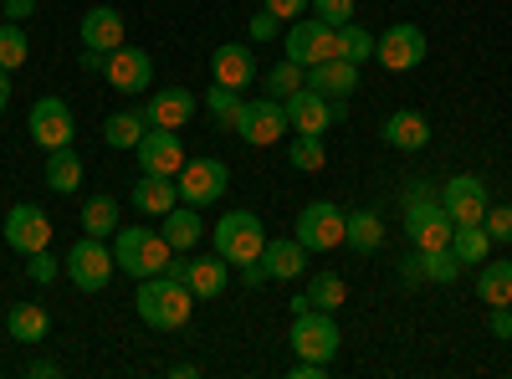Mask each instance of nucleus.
Returning a JSON list of instances; mask_svg holds the SVG:
<instances>
[{
    "label": "nucleus",
    "instance_id": "obj_7",
    "mask_svg": "<svg viewBox=\"0 0 512 379\" xmlns=\"http://www.w3.org/2000/svg\"><path fill=\"white\" fill-rule=\"evenodd\" d=\"M236 139L256 144V149L287 139V108H282V98H246L241 113H236Z\"/></svg>",
    "mask_w": 512,
    "mask_h": 379
},
{
    "label": "nucleus",
    "instance_id": "obj_42",
    "mask_svg": "<svg viewBox=\"0 0 512 379\" xmlns=\"http://www.w3.org/2000/svg\"><path fill=\"white\" fill-rule=\"evenodd\" d=\"M313 11H318V21H328V26H349V21H354V0H313Z\"/></svg>",
    "mask_w": 512,
    "mask_h": 379
},
{
    "label": "nucleus",
    "instance_id": "obj_45",
    "mask_svg": "<svg viewBox=\"0 0 512 379\" xmlns=\"http://www.w3.org/2000/svg\"><path fill=\"white\" fill-rule=\"evenodd\" d=\"M292 379H328V364H318V359H297V364H292Z\"/></svg>",
    "mask_w": 512,
    "mask_h": 379
},
{
    "label": "nucleus",
    "instance_id": "obj_49",
    "mask_svg": "<svg viewBox=\"0 0 512 379\" xmlns=\"http://www.w3.org/2000/svg\"><path fill=\"white\" fill-rule=\"evenodd\" d=\"M26 374L31 379H57L62 369H57V359H36V364H26Z\"/></svg>",
    "mask_w": 512,
    "mask_h": 379
},
{
    "label": "nucleus",
    "instance_id": "obj_19",
    "mask_svg": "<svg viewBox=\"0 0 512 379\" xmlns=\"http://www.w3.org/2000/svg\"><path fill=\"white\" fill-rule=\"evenodd\" d=\"M210 82L246 93L251 82H256V57H251V47H241V41H226V47H216V57H210Z\"/></svg>",
    "mask_w": 512,
    "mask_h": 379
},
{
    "label": "nucleus",
    "instance_id": "obj_21",
    "mask_svg": "<svg viewBox=\"0 0 512 379\" xmlns=\"http://www.w3.org/2000/svg\"><path fill=\"white\" fill-rule=\"evenodd\" d=\"M82 47L118 52V47H123V16H118L113 6H93L88 16H82Z\"/></svg>",
    "mask_w": 512,
    "mask_h": 379
},
{
    "label": "nucleus",
    "instance_id": "obj_12",
    "mask_svg": "<svg viewBox=\"0 0 512 379\" xmlns=\"http://www.w3.org/2000/svg\"><path fill=\"white\" fill-rule=\"evenodd\" d=\"M374 52H379V67H390V72H410L425 62V31L410 26V21H395L390 31H384L374 41Z\"/></svg>",
    "mask_w": 512,
    "mask_h": 379
},
{
    "label": "nucleus",
    "instance_id": "obj_27",
    "mask_svg": "<svg viewBox=\"0 0 512 379\" xmlns=\"http://www.w3.org/2000/svg\"><path fill=\"white\" fill-rule=\"evenodd\" d=\"M477 298L492 303V308H507V303H512V262H482V272H477Z\"/></svg>",
    "mask_w": 512,
    "mask_h": 379
},
{
    "label": "nucleus",
    "instance_id": "obj_31",
    "mask_svg": "<svg viewBox=\"0 0 512 379\" xmlns=\"http://www.w3.org/2000/svg\"><path fill=\"white\" fill-rule=\"evenodd\" d=\"M149 134V123H144V113H113L108 123H103V139L113 144V149H139V139Z\"/></svg>",
    "mask_w": 512,
    "mask_h": 379
},
{
    "label": "nucleus",
    "instance_id": "obj_41",
    "mask_svg": "<svg viewBox=\"0 0 512 379\" xmlns=\"http://www.w3.org/2000/svg\"><path fill=\"white\" fill-rule=\"evenodd\" d=\"M482 226H487L492 241H512V205H487Z\"/></svg>",
    "mask_w": 512,
    "mask_h": 379
},
{
    "label": "nucleus",
    "instance_id": "obj_38",
    "mask_svg": "<svg viewBox=\"0 0 512 379\" xmlns=\"http://www.w3.org/2000/svg\"><path fill=\"white\" fill-rule=\"evenodd\" d=\"M26 57H31V41H26V31H21L16 21H6V26H0V67L16 72V67H26Z\"/></svg>",
    "mask_w": 512,
    "mask_h": 379
},
{
    "label": "nucleus",
    "instance_id": "obj_20",
    "mask_svg": "<svg viewBox=\"0 0 512 379\" xmlns=\"http://www.w3.org/2000/svg\"><path fill=\"white\" fill-rule=\"evenodd\" d=\"M308 88L323 93V98H349L359 88V67L344 62V57H328V62L308 67Z\"/></svg>",
    "mask_w": 512,
    "mask_h": 379
},
{
    "label": "nucleus",
    "instance_id": "obj_11",
    "mask_svg": "<svg viewBox=\"0 0 512 379\" xmlns=\"http://www.w3.org/2000/svg\"><path fill=\"white\" fill-rule=\"evenodd\" d=\"M344 210L328 205V200H313L303 205V216H297V241H303L308 251H333L338 241H344Z\"/></svg>",
    "mask_w": 512,
    "mask_h": 379
},
{
    "label": "nucleus",
    "instance_id": "obj_48",
    "mask_svg": "<svg viewBox=\"0 0 512 379\" xmlns=\"http://www.w3.org/2000/svg\"><path fill=\"white\" fill-rule=\"evenodd\" d=\"M77 62H82V72H103V67H108V52H93V47H82V57H77Z\"/></svg>",
    "mask_w": 512,
    "mask_h": 379
},
{
    "label": "nucleus",
    "instance_id": "obj_8",
    "mask_svg": "<svg viewBox=\"0 0 512 379\" xmlns=\"http://www.w3.org/2000/svg\"><path fill=\"white\" fill-rule=\"evenodd\" d=\"M338 323H333V313H323V308H308V313H297L292 318V349H297V359H318V364H333L338 359Z\"/></svg>",
    "mask_w": 512,
    "mask_h": 379
},
{
    "label": "nucleus",
    "instance_id": "obj_26",
    "mask_svg": "<svg viewBox=\"0 0 512 379\" xmlns=\"http://www.w3.org/2000/svg\"><path fill=\"white\" fill-rule=\"evenodd\" d=\"M6 328H11L16 344H41L52 333V313L41 308V303H16L11 318H6Z\"/></svg>",
    "mask_w": 512,
    "mask_h": 379
},
{
    "label": "nucleus",
    "instance_id": "obj_50",
    "mask_svg": "<svg viewBox=\"0 0 512 379\" xmlns=\"http://www.w3.org/2000/svg\"><path fill=\"white\" fill-rule=\"evenodd\" d=\"M31 6H36V0H6V16L21 21V16H31Z\"/></svg>",
    "mask_w": 512,
    "mask_h": 379
},
{
    "label": "nucleus",
    "instance_id": "obj_44",
    "mask_svg": "<svg viewBox=\"0 0 512 379\" xmlns=\"http://www.w3.org/2000/svg\"><path fill=\"white\" fill-rule=\"evenodd\" d=\"M282 31V21L272 16V11H262V16H251V41H272Z\"/></svg>",
    "mask_w": 512,
    "mask_h": 379
},
{
    "label": "nucleus",
    "instance_id": "obj_47",
    "mask_svg": "<svg viewBox=\"0 0 512 379\" xmlns=\"http://www.w3.org/2000/svg\"><path fill=\"white\" fill-rule=\"evenodd\" d=\"M492 333L497 339H512V308H492Z\"/></svg>",
    "mask_w": 512,
    "mask_h": 379
},
{
    "label": "nucleus",
    "instance_id": "obj_30",
    "mask_svg": "<svg viewBox=\"0 0 512 379\" xmlns=\"http://www.w3.org/2000/svg\"><path fill=\"white\" fill-rule=\"evenodd\" d=\"M118 231V200L113 195H93L88 205H82V236H113Z\"/></svg>",
    "mask_w": 512,
    "mask_h": 379
},
{
    "label": "nucleus",
    "instance_id": "obj_5",
    "mask_svg": "<svg viewBox=\"0 0 512 379\" xmlns=\"http://www.w3.org/2000/svg\"><path fill=\"white\" fill-rule=\"evenodd\" d=\"M262 246H267V226L262 216H251V210H231V216L216 221V251L226 262H256L262 257Z\"/></svg>",
    "mask_w": 512,
    "mask_h": 379
},
{
    "label": "nucleus",
    "instance_id": "obj_6",
    "mask_svg": "<svg viewBox=\"0 0 512 379\" xmlns=\"http://www.w3.org/2000/svg\"><path fill=\"white\" fill-rule=\"evenodd\" d=\"M62 272L72 277V287H77V292H103V287L113 282V272H118V262H113V246H103L98 236H82V241L67 251Z\"/></svg>",
    "mask_w": 512,
    "mask_h": 379
},
{
    "label": "nucleus",
    "instance_id": "obj_35",
    "mask_svg": "<svg viewBox=\"0 0 512 379\" xmlns=\"http://www.w3.org/2000/svg\"><path fill=\"white\" fill-rule=\"evenodd\" d=\"M344 298H349V287H344V277H338V272H318L313 287H308V303L323 308V313H338V308H344Z\"/></svg>",
    "mask_w": 512,
    "mask_h": 379
},
{
    "label": "nucleus",
    "instance_id": "obj_2",
    "mask_svg": "<svg viewBox=\"0 0 512 379\" xmlns=\"http://www.w3.org/2000/svg\"><path fill=\"white\" fill-rule=\"evenodd\" d=\"M113 262H118V272H128V277H159V272H169V262H175V246H169L159 231H144V226H118L113 231Z\"/></svg>",
    "mask_w": 512,
    "mask_h": 379
},
{
    "label": "nucleus",
    "instance_id": "obj_37",
    "mask_svg": "<svg viewBox=\"0 0 512 379\" xmlns=\"http://www.w3.org/2000/svg\"><path fill=\"white\" fill-rule=\"evenodd\" d=\"M420 277L425 282H456L461 277V262H456V251L451 246H441V251H420Z\"/></svg>",
    "mask_w": 512,
    "mask_h": 379
},
{
    "label": "nucleus",
    "instance_id": "obj_25",
    "mask_svg": "<svg viewBox=\"0 0 512 379\" xmlns=\"http://www.w3.org/2000/svg\"><path fill=\"white\" fill-rule=\"evenodd\" d=\"M175 180H164V175H144V180H134V210H144V216H169L175 210Z\"/></svg>",
    "mask_w": 512,
    "mask_h": 379
},
{
    "label": "nucleus",
    "instance_id": "obj_33",
    "mask_svg": "<svg viewBox=\"0 0 512 379\" xmlns=\"http://www.w3.org/2000/svg\"><path fill=\"white\" fill-rule=\"evenodd\" d=\"M241 93L236 88H221V82H210V93H205V113L216 118V129H236V113H241Z\"/></svg>",
    "mask_w": 512,
    "mask_h": 379
},
{
    "label": "nucleus",
    "instance_id": "obj_1",
    "mask_svg": "<svg viewBox=\"0 0 512 379\" xmlns=\"http://www.w3.org/2000/svg\"><path fill=\"white\" fill-rule=\"evenodd\" d=\"M134 308H139V318L149 323V328H185L190 323V313H195V292L180 282V277H169V272H159V277H144L139 282V298H134Z\"/></svg>",
    "mask_w": 512,
    "mask_h": 379
},
{
    "label": "nucleus",
    "instance_id": "obj_4",
    "mask_svg": "<svg viewBox=\"0 0 512 379\" xmlns=\"http://www.w3.org/2000/svg\"><path fill=\"white\" fill-rule=\"evenodd\" d=\"M282 47H287V57L297 67H318V62L338 57V26H328L318 16H297V21H287Z\"/></svg>",
    "mask_w": 512,
    "mask_h": 379
},
{
    "label": "nucleus",
    "instance_id": "obj_15",
    "mask_svg": "<svg viewBox=\"0 0 512 379\" xmlns=\"http://www.w3.org/2000/svg\"><path fill=\"white\" fill-rule=\"evenodd\" d=\"M139 170L144 175H164V180H175L180 170H185V144L175 139V129H149L144 139H139Z\"/></svg>",
    "mask_w": 512,
    "mask_h": 379
},
{
    "label": "nucleus",
    "instance_id": "obj_39",
    "mask_svg": "<svg viewBox=\"0 0 512 379\" xmlns=\"http://www.w3.org/2000/svg\"><path fill=\"white\" fill-rule=\"evenodd\" d=\"M338 57L354 62V67L369 62V57H374V36H369L364 26H354V21H349V26H338Z\"/></svg>",
    "mask_w": 512,
    "mask_h": 379
},
{
    "label": "nucleus",
    "instance_id": "obj_34",
    "mask_svg": "<svg viewBox=\"0 0 512 379\" xmlns=\"http://www.w3.org/2000/svg\"><path fill=\"white\" fill-rule=\"evenodd\" d=\"M451 251H456V262H461V267H466V262H487V251H492L487 226H456Z\"/></svg>",
    "mask_w": 512,
    "mask_h": 379
},
{
    "label": "nucleus",
    "instance_id": "obj_52",
    "mask_svg": "<svg viewBox=\"0 0 512 379\" xmlns=\"http://www.w3.org/2000/svg\"><path fill=\"white\" fill-rule=\"evenodd\" d=\"M507 374H512V369H507Z\"/></svg>",
    "mask_w": 512,
    "mask_h": 379
},
{
    "label": "nucleus",
    "instance_id": "obj_16",
    "mask_svg": "<svg viewBox=\"0 0 512 379\" xmlns=\"http://www.w3.org/2000/svg\"><path fill=\"white\" fill-rule=\"evenodd\" d=\"M108 82H113V93H123V98H139V93H149V82H154V62H149V52H139V47H118V52H108Z\"/></svg>",
    "mask_w": 512,
    "mask_h": 379
},
{
    "label": "nucleus",
    "instance_id": "obj_29",
    "mask_svg": "<svg viewBox=\"0 0 512 379\" xmlns=\"http://www.w3.org/2000/svg\"><path fill=\"white\" fill-rule=\"evenodd\" d=\"M379 241H384V221L374 216V210H354V216L344 221V246H354V251H379Z\"/></svg>",
    "mask_w": 512,
    "mask_h": 379
},
{
    "label": "nucleus",
    "instance_id": "obj_23",
    "mask_svg": "<svg viewBox=\"0 0 512 379\" xmlns=\"http://www.w3.org/2000/svg\"><path fill=\"white\" fill-rule=\"evenodd\" d=\"M159 221H164L159 236L175 246V251H190V246L205 236V221H200V210H195V205H175V210H169V216H159Z\"/></svg>",
    "mask_w": 512,
    "mask_h": 379
},
{
    "label": "nucleus",
    "instance_id": "obj_9",
    "mask_svg": "<svg viewBox=\"0 0 512 379\" xmlns=\"http://www.w3.org/2000/svg\"><path fill=\"white\" fill-rule=\"evenodd\" d=\"M226 185H231V170L221 159H185V170L175 175V190H180V200L185 205H216L221 195H226Z\"/></svg>",
    "mask_w": 512,
    "mask_h": 379
},
{
    "label": "nucleus",
    "instance_id": "obj_40",
    "mask_svg": "<svg viewBox=\"0 0 512 379\" xmlns=\"http://www.w3.org/2000/svg\"><path fill=\"white\" fill-rule=\"evenodd\" d=\"M57 272H62V262L52 257V246H47V251H31V257H26V277H31V282H52Z\"/></svg>",
    "mask_w": 512,
    "mask_h": 379
},
{
    "label": "nucleus",
    "instance_id": "obj_18",
    "mask_svg": "<svg viewBox=\"0 0 512 379\" xmlns=\"http://www.w3.org/2000/svg\"><path fill=\"white\" fill-rule=\"evenodd\" d=\"M195 108H200V98L190 93V88H164V93H154L139 113H144V123L149 129H185V123L195 118Z\"/></svg>",
    "mask_w": 512,
    "mask_h": 379
},
{
    "label": "nucleus",
    "instance_id": "obj_14",
    "mask_svg": "<svg viewBox=\"0 0 512 379\" xmlns=\"http://www.w3.org/2000/svg\"><path fill=\"white\" fill-rule=\"evenodd\" d=\"M441 205H446V216L456 221V226H482V216H487V180H477V175H456V180H446V190H441Z\"/></svg>",
    "mask_w": 512,
    "mask_h": 379
},
{
    "label": "nucleus",
    "instance_id": "obj_36",
    "mask_svg": "<svg viewBox=\"0 0 512 379\" xmlns=\"http://www.w3.org/2000/svg\"><path fill=\"white\" fill-rule=\"evenodd\" d=\"M287 159H292V170L318 175L323 164H328V149H323V139H318V134H297V139H292V149H287Z\"/></svg>",
    "mask_w": 512,
    "mask_h": 379
},
{
    "label": "nucleus",
    "instance_id": "obj_32",
    "mask_svg": "<svg viewBox=\"0 0 512 379\" xmlns=\"http://www.w3.org/2000/svg\"><path fill=\"white\" fill-rule=\"evenodd\" d=\"M297 88H308V67H297L292 57L277 62V67L262 77V93H267V98H292Z\"/></svg>",
    "mask_w": 512,
    "mask_h": 379
},
{
    "label": "nucleus",
    "instance_id": "obj_51",
    "mask_svg": "<svg viewBox=\"0 0 512 379\" xmlns=\"http://www.w3.org/2000/svg\"><path fill=\"white\" fill-rule=\"evenodd\" d=\"M6 98H11V77H6V67H0V113H6Z\"/></svg>",
    "mask_w": 512,
    "mask_h": 379
},
{
    "label": "nucleus",
    "instance_id": "obj_3",
    "mask_svg": "<svg viewBox=\"0 0 512 379\" xmlns=\"http://www.w3.org/2000/svg\"><path fill=\"white\" fill-rule=\"evenodd\" d=\"M282 108H287V129L318 134V139L333 129V123L349 118V103H344V98H323V93H313V88H297L292 98H282Z\"/></svg>",
    "mask_w": 512,
    "mask_h": 379
},
{
    "label": "nucleus",
    "instance_id": "obj_10",
    "mask_svg": "<svg viewBox=\"0 0 512 379\" xmlns=\"http://www.w3.org/2000/svg\"><path fill=\"white\" fill-rule=\"evenodd\" d=\"M26 129H31V139L47 149V154H52V149H67V144L77 139L72 108H67L62 98H36L31 113H26Z\"/></svg>",
    "mask_w": 512,
    "mask_h": 379
},
{
    "label": "nucleus",
    "instance_id": "obj_43",
    "mask_svg": "<svg viewBox=\"0 0 512 379\" xmlns=\"http://www.w3.org/2000/svg\"><path fill=\"white\" fill-rule=\"evenodd\" d=\"M308 6H313V0H262V11H272L282 26H287V21H297V16L308 11Z\"/></svg>",
    "mask_w": 512,
    "mask_h": 379
},
{
    "label": "nucleus",
    "instance_id": "obj_17",
    "mask_svg": "<svg viewBox=\"0 0 512 379\" xmlns=\"http://www.w3.org/2000/svg\"><path fill=\"white\" fill-rule=\"evenodd\" d=\"M169 277H180L190 292H195V303H210V298H221L231 272H226V257L216 251V257H195V262H169Z\"/></svg>",
    "mask_w": 512,
    "mask_h": 379
},
{
    "label": "nucleus",
    "instance_id": "obj_46",
    "mask_svg": "<svg viewBox=\"0 0 512 379\" xmlns=\"http://www.w3.org/2000/svg\"><path fill=\"white\" fill-rule=\"evenodd\" d=\"M241 282H246V287H262V282H272V277H267V267H262V257H256V262H241Z\"/></svg>",
    "mask_w": 512,
    "mask_h": 379
},
{
    "label": "nucleus",
    "instance_id": "obj_28",
    "mask_svg": "<svg viewBox=\"0 0 512 379\" xmlns=\"http://www.w3.org/2000/svg\"><path fill=\"white\" fill-rule=\"evenodd\" d=\"M47 185H52L57 195H72V190L82 185V159L72 154V144L47 154Z\"/></svg>",
    "mask_w": 512,
    "mask_h": 379
},
{
    "label": "nucleus",
    "instance_id": "obj_22",
    "mask_svg": "<svg viewBox=\"0 0 512 379\" xmlns=\"http://www.w3.org/2000/svg\"><path fill=\"white\" fill-rule=\"evenodd\" d=\"M303 257H308V246L297 241V236H287V241H267V246H262V267H267L272 282H292L297 272L308 267Z\"/></svg>",
    "mask_w": 512,
    "mask_h": 379
},
{
    "label": "nucleus",
    "instance_id": "obj_13",
    "mask_svg": "<svg viewBox=\"0 0 512 379\" xmlns=\"http://www.w3.org/2000/svg\"><path fill=\"white\" fill-rule=\"evenodd\" d=\"M6 246L31 257V251H47L52 246V216L41 205H11L6 216Z\"/></svg>",
    "mask_w": 512,
    "mask_h": 379
},
{
    "label": "nucleus",
    "instance_id": "obj_24",
    "mask_svg": "<svg viewBox=\"0 0 512 379\" xmlns=\"http://www.w3.org/2000/svg\"><path fill=\"white\" fill-rule=\"evenodd\" d=\"M384 139H390L395 149H425L431 144V123H425L415 108H400V113H390V123H384Z\"/></svg>",
    "mask_w": 512,
    "mask_h": 379
}]
</instances>
